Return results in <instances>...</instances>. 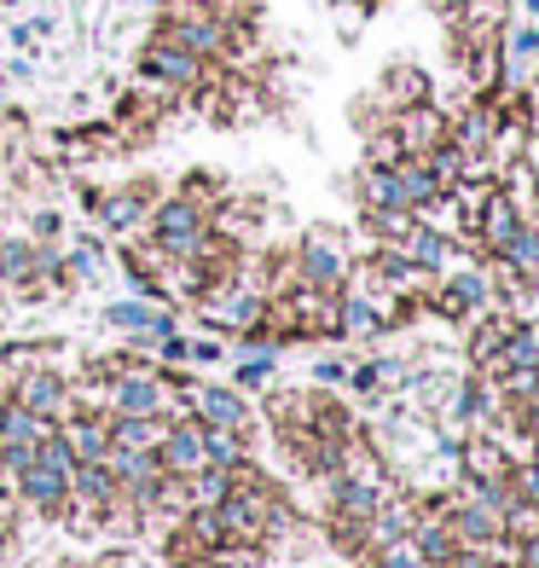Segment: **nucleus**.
<instances>
[{
    "mask_svg": "<svg viewBox=\"0 0 539 568\" xmlns=\"http://www.w3.org/2000/svg\"><path fill=\"white\" fill-rule=\"evenodd\" d=\"M267 383H273V348H244L233 389H267Z\"/></svg>",
    "mask_w": 539,
    "mask_h": 568,
    "instance_id": "19",
    "label": "nucleus"
},
{
    "mask_svg": "<svg viewBox=\"0 0 539 568\" xmlns=\"http://www.w3.org/2000/svg\"><path fill=\"white\" fill-rule=\"evenodd\" d=\"M140 82L169 88V93H197V88L215 82V64L186 53V47H174V41H163V36H151L140 47Z\"/></svg>",
    "mask_w": 539,
    "mask_h": 568,
    "instance_id": "1",
    "label": "nucleus"
},
{
    "mask_svg": "<svg viewBox=\"0 0 539 568\" xmlns=\"http://www.w3.org/2000/svg\"><path fill=\"white\" fill-rule=\"evenodd\" d=\"M88 197V210L93 221L116 232V239H134V232H145V215H151V203H157V186L151 180H134V186H116V192H82Z\"/></svg>",
    "mask_w": 539,
    "mask_h": 568,
    "instance_id": "3",
    "label": "nucleus"
},
{
    "mask_svg": "<svg viewBox=\"0 0 539 568\" xmlns=\"http://www.w3.org/2000/svg\"><path fill=\"white\" fill-rule=\"evenodd\" d=\"M494 372H539V320H510ZM487 372V377H494Z\"/></svg>",
    "mask_w": 539,
    "mask_h": 568,
    "instance_id": "13",
    "label": "nucleus"
},
{
    "mask_svg": "<svg viewBox=\"0 0 539 568\" xmlns=\"http://www.w3.org/2000/svg\"><path fill=\"white\" fill-rule=\"evenodd\" d=\"M389 128H395V140H400L406 158H429V151L441 145V140H452V122H447L441 111H435V99L395 111V116H389Z\"/></svg>",
    "mask_w": 539,
    "mask_h": 568,
    "instance_id": "7",
    "label": "nucleus"
},
{
    "mask_svg": "<svg viewBox=\"0 0 539 568\" xmlns=\"http://www.w3.org/2000/svg\"><path fill=\"white\" fill-rule=\"evenodd\" d=\"M528 12H539V0H528Z\"/></svg>",
    "mask_w": 539,
    "mask_h": 568,
    "instance_id": "30",
    "label": "nucleus"
},
{
    "mask_svg": "<svg viewBox=\"0 0 539 568\" xmlns=\"http://www.w3.org/2000/svg\"><path fill=\"white\" fill-rule=\"evenodd\" d=\"M70 412H99V418H111V366L82 377V383H70Z\"/></svg>",
    "mask_w": 539,
    "mask_h": 568,
    "instance_id": "17",
    "label": "nucleus"
},
{
    "mask_svg": "<svg viewBox=\"0 0 539 568\" xmlns=\"http://www.w3.org/2000/svg\"><path fill=\"white\" fill-rule=\"evenodd\" d=\"M180 192L197 197V203H210V210H221V197H226V186H221V174H215V169H192L186 180H180Z\"/></svg>",
    "mask_w": 539,
    "mask_h": 568,
    "instance_id": "20",
    "label": "nucleus"
},
{
    "mask_svg": "<svg viewBox=\"0 0 539 568\" xmlns=\"http://www.w3.org/2000/svg\"><path fill=\"white\" fill-rule=\"evenodd\" d=\"M163 435H169V418H134V412H111V447L157 453Z\"/></svg>",
    "mask_w": 539,
    "mask_h": 568,
    "instance_id": "14",
    "label": "nucleus"
},
{
    "mask_svg": "<svg viewBox=\"0 0 539 568\" xmlns=\"http://www.w3.org/2000/svg\"><path fill=\"white\" fill-rule=\"evenodd\" d=\"M59 232H64V215H59V210H41V215H35V239H41V244H53Z\"/></svg>",
    "mask_w": 539,
    "mask_h": 568,
    "instance_id": "26",
    "label": "nucleus"
},
{
    "mask_svg": "<svg viewBox=\"0 0 539 568\" xmlns=\"http://www.w3.org/2000/svg\"><path fill=\"white\" fill-rule=\"evenodd\" d=\"M35 278H41V244H30V239H0V284L30 296Z\"/></svg>",
    "mask_w": 539,
    "mask_h": 568,
    "instance_id": "11",
    "label": "nucleus"
},
{
    "mask_svg": "<svg viewBox=\"0 0 539 568\" xmlns=\"http://www.w3.org/2000/svg\"><path fill=\"white\" fill-rule=\"evenodd\" d=\"M7 400L30 406L35 418H47V424H64V418H70V377L53 372V366H23V372L12 377Z\"/></svg>",
    "mask_w": 539,
    "mask_h": 568,
    "instance_id": "5",
    "label": "nucleus"
},
{
    "mask_svg": "<svg viewBox=\"0 0 539 568\" xmlns=\"http://www.w3.org/2000/svg\"><path fill=\"white\" fill-rule=\"evenodd\" d=\"M291 267L302 284H314V291H330L343 296L348 291V273H354V255L337 232H302L296 250H291Z\"/></svg>",
    "mask_w": 539,
    "mask_h": 568,
    "instance_id": "2",
    "label": "nucleus"
},
{
    "mask_svg": "<svg viewBox=\"0 0 539 568\" xmlns=\"http://www.w3.org/2000/svg\"><path fill=\"white\" fill-rule=\"evenodd\" d=\"M47 429H59V424L35 418V412H30V406H18V400L0 406V447H35Z\"/></svg>",
    "mask_w": 539,
    "mask_h": 568,
    "instance_id": "16",
    "label": "nucleus"
},
{
    "mask_svg": "<svg viewBox=\"0 0 539 568\" xmlns=\"http://www.w3.org/2000/svg\"><path fill=\"white\" fill-rule=\"evenodd\" d=\"M377 568H429V562L418 557L413 539H395V546H383V551H377Z\"/></svg>",
    "mask_w": 539,
    "mask_h": 568,
    "instance_id": "22",
    "label": "nucleus"
},
{
    "mask_svg": "<svg viewBox=\"0 0 539 568\" xmlns=\"http://www.w3.org/2000/svg\"><path fill=\"white\" fill-rule=\"evenodd\" d=\"M400 158H406V151H400V140H395V128H372L366 163H372V169H395Z\"/></svg>",
    "mask_w": 539,
    "mask_h": 568,
    "instance_id": "21",
    "label": "nucleus"
},
{
    "mask_svg": "<svg viewBox=\"0 0 539 568\" xmlns=\"http://www.w3.org/2000/svg\"><path fill=\"white\" fill-rule=\"evenodd\" d=\"M522 169H528V180L539 186V134H528V140H522Z\"/></svg>",
    "mask_w": 539,
    "mask_h": 568,
    "instance_id": "28",
    "label": "nucleus"
},
{
    "mask_svg": "<svg viewBox=\"0 0 539 568\" xmlns=\"http://www.w3.org/2000/svg\"><path fill=\"white\" fill-rule=\"evenodd\" d=\"M105 325H116V331H145V337H157V331L174 325V314H163L157 296H122V302H105Z\"/></svg>",
    "mask_w": 539,
    "mask_h": 568,
    "instance_id": "10",
    "label": "nucleus"
},
{
    "mask_svg": "<svg viewBox=\"0 0 539 568\" xmlns=\"http://www.w3.org/2000/svg\"><path fill=\"white\" fill-rule=\"evenodd\" d=\"M122 499V487L111 476V464L105 458H88V464H75L70 470V523L75 528H93V523H105V510Z\"/></svg>",
    "mask_w": 539,
    "mask_h": 568,
    "instance_id": "4",
    "label": "nucleus"
},
{
    "mask_svg": "<svg viewBox=\"0 0 539 568\" xmlns=\"http://www.w3.org/2000/svg\"><path fill=\"white\" fill-rule=\"evenodd\" d=\"M203 442H210V464H221V470H238V464H250L244 429H215V424H203Z\"/></svg>",
    "mask_w": 539,
    "mask_h": 568,
    "instance_id": "18",
    "label": "nucleus"
},
{
    "mask_svg": "<svg viewBox=\"0 0 539 568\" xmlns=\"http://www.w3.org/2000/svg\"><path fill=\"white\" fill-rule=\"evenodd\" d=\"M186 406H192L197 424H215V429H250L255 424V406L244 400V389H233V383H197L186 395Z\"/></svg>",
    "mask_w": 539,
    "mask_h": 568,
    "instance_id": "6",
    "label": "nucleus"
},
{
    "mask_svg": "<svg viewBox=\"0 0 539 568\" xmlns=\"http://www.w3.org/2000/svg\"><path fill=\"white\" fill-rule=\"evenodd\" d=\"M59 429H64V442H70L75 464H88V458H105V453H111V418H99V412H70Z\"/></svg>",
    "mask_w": 539,
    "mask_h": 568,
    "instance_id": "12",
    "label": "nucleus"
},
{
    "mask_svg": "<svg viewBox=\"0 0 539 568\" xmlns=\"http://www.w3.org/2000/svg\"><path fill=\"white\" fill-rule=\"evenodd\" d=\"M18 499L41 510V516H64L70 505V476L64 470H47V464H30V470L18 476Z\"/></svg>",
    "mask_w": 539,
    "mask_h": 568,
    "instance_id": "9",
    "label": "nucleus"
},
{
    "mask_svg": "<svg viewBox=\"0 0 539 568\" xmlns=\"http://www.w3.org/2000/svg\"><path fill=\"white\" fill-rule=\"evenodd\" d=\"M441 7H458V0H441Z\"/></svg>",
    "mask_w": 539,
    "mask_h": 568,
    "instance_id": "31",
    "label": "nucleus"
},
{
    "mask_svg": "<svg viewBox=\"0 0 539 568\" xmlns=\"http://www.w3.org/2000/svg\"><path fill=\"white\" fill-rule=\"evenodd\" d=\"M186 337H174V325L169 331H157V366H186Z\"/></svg>",
    "mask_w": 539,
    "mask_h": 568,
    "instance_id": "23",
    "label": "nucleus"
},
{
    "mask_svg": "<svg viewBox=\"0 0 539 568\" xmlns=\"http://www.w3.org/2000/svg\"><path fill=\"white\" fill-rule=\"evenodd\" d=\"M314 377H319V383H348V359H319Z\"/></svg>",
    "mask_w": 539,
    "mask_h": 568,
    "instance_id": "27",
    "label": "nucleus"
},
{
    "mask_svg": "<svg viewBox=\"0 0 539 568\" xmlns=\"http://www.w3.org/2000/svg\"><path fill=\"white\" fill-rule=\"evenodd\" d=\"M41 36H53V18H30V23H12V47H35Z\"/></svg>",
    "mask_w": 539,
    "mask_h": 568,
    "instance_id": "24",
    "label": "nucleus"
},
{
    "mask_svg": "<svg viewBox=\"0 0 539 568\" xmlns=\"http://www.w3.org/2000/svg\"><path fill=\"white\" fill-rule=\"evenodd\" d=\"M93 568H111V562H93Z\"/></svg>",
    "mask_w": 539,
    "mask_h": 568,
    "instance_id": "32",
    "label": "nucleus"
},
{
    "mask_svg": "<svg viewBox=\"0 0 539 568\" xmlns=\"http://www.w3.org/2000/svg\"><path fill=\"white\" fill-rule=\"evenodd\" d=\"M348 7H366V12H372V7H377V0H348Z\"/></svg>",
    "mask_w": 539,
    "mask_h": 568,
    "instance_id": "29",
    "label": "nucleus"
},
{
    "mask_svg": "<svg viewBox=\"0 0 539 568\" xmlns=\"http://www.w3.org/2000/svg\"><path fill=\"white\" fill-rule=\"evenodd\" d=\"M157 458H163L169 476H192V470L210 464V442H203V424L192 418V412H186V418H169V435H163Z\"/></svg>",
    "mask_w": 539,
    "mask_h": 568,
    "instance_id": "8",
    "label": "nucleus"
},
{
    "mask_svg": "<svg viewBox=\"0 0 539 568\" xmlns=\"http://www.w3.org/2000/svg\"><path fill=\"white\" fill-rule=\"evenodd\" d=\"M424 99H429V75L418 64H389V70H383V105H389V111L424 105Z\"/></svg>",
    "mask_w": 539,
    "mask_h": 568,
    "instance_id": "15",
    "label": "nucleus"
},
{
    "mask_svg": "<svg viewBox=\"0 0 539 568\" xmlns=\"http://www.w3.org/2000/svg\"><path fill=\"white\" fill-rule=\"evenodd\" d=\"M186 359H192V366H215V359H221V343H215V337H192Z\"/></svg>",
    "mask_w": 539,
    "mask_h": 568,
    "instance_id": "25",
    "label": "nucleus"
}]
</instances>
